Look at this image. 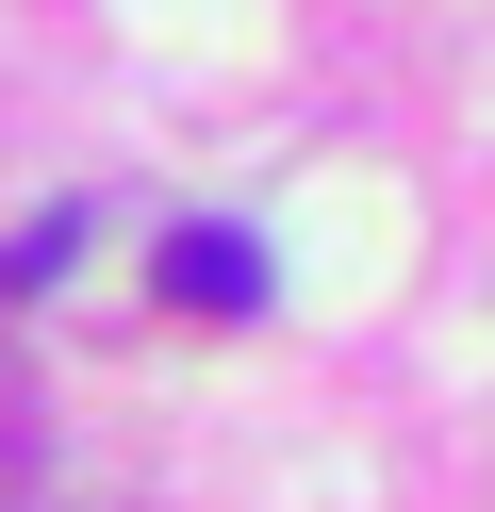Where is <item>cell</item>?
Returning <instances> with one entry per match:
<instances>
[{"label":"cell","instance_id":"cell-2","mask_svg":"<svg viewBox=\"0 0 495 512\" xmlns=\"http://www.w3.org/2000/svg\"><path fill=\"white\" fill-rule=\"evenodd\" d=\"M66 248H83V215H33V232H17V248H0V298H17V281H50V265H66Z\"/></svg>","mask_w":495,"mask_h":512},{"label":"cell","instance_id":"cell-1","mask_svg":"<svg viewBox=\"0 0 495 512\" xmlns=\"http://www.w3.org/2000/svg\"><path fill=\"white\" fill-rule=\"evenodd\" d=\"M165 298L182 314H264V248L231 232V215H182V232H165Z\"/></svg>","mask_w":495,"mask_h":512}]
</instances>
